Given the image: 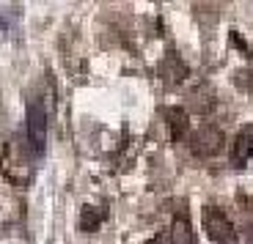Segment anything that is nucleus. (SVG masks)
<instances>
[{"mask_svg": "<svg viewBox=\"0 0 253 244\" xmlns=\"http://www.w3.org/2000/svg\"><path fill=\"white\" fill-rule=\"evenodd\" d=\"M25 132H28V145L33 148L36 157H42L47 148V110H44V102L42 99H33L28 105Z\"/></svg>", "mask_w": 253, "mask_h": 244, "instance_id": "obj_1", "label": "nucleus"}, {"mask_svg": "<svg viewBox=\"0 0 253 244\" xmlns=\"http://www.w3.org/2000/svg\"><path fill=\"white\" fill-rule=\"evenodd\" d=\"M204 231L215 244H237V228L228 214L217 206L204 209Z\"/></svg>", "mask_w": 253, "mask_h": 244, "instance_id": "obj_2", "label": "nucleus"}, {"mask_svg": "<svg viewBox=\"0 0 253 244\" xmlns=\"http://www.w3.org/2000/svg\"><path fill=\"white\" fill-rule=\"evenodd\" d=\"M223 148V132L212 124H204L201 129H196V135L190 138V151L196 157H215Z\"/></svg>", "mask_w": 253, "mask_h": 244, "instance_id": "obj_3", "label": "nucleus"}, {"mask_svg": "<svg viewBox=\"0 0 253 244\" xmlns=\"http://www.w3.org/2000/svg\"><path fill=\"white\" fill-rule=\"evenodd\" d=\"M251 154H253V124H248L237 132V138H234V151H231L234 165L237 168H245L251 162Z\"/></svg>", "mask_w": 253, "mask_h": 244, "instance_id": "obj_4", "label": "nucleus"}, {"mask_svg": "<svg viewBox=\"0 0 253 244\" xmlns=\"http://www.w3.org/2000/svg\"><path fill=\"white\" fill-rule=\"evenodd\" d=\"M105 219H108V203H85L83 211H80V228L85 233H91V231H96Z\"/></svg>", "mask_w": 253, "mask_h": 244, "instance_id": "obj_5", "label": "nucleus"}, {"mask_svg": "<svg viewBox=\"0 0 253 244\" xmlns=\"http://www.w3.org/2000/svg\"><path fill=\"white\" fill-rule=\"evenodd\" d=\"M165 121H168V126H171V138L173 140H182L184 135H187V113H184L182 107H168L165 110Z\"/></svg>", "mask_w": 253, "mask_h": 244, "instance_id": "obj_6", "label": "nucleus"}, {"mask_svg": "<svg viewBox=\"0 0 253 244\" xmlns=\"http://www.w3.org/2000/svg\"><path fill=\"white\" fill-rule=\"evenodd\" d=\"M171 244H196V239H193V228H190V219H187V214H184V211L173 217Z\"/></svg>", "mask_w": 253, "mask_h": 244, "instance_id": "obj_7", "label": "nucleus"}]
</instances>
